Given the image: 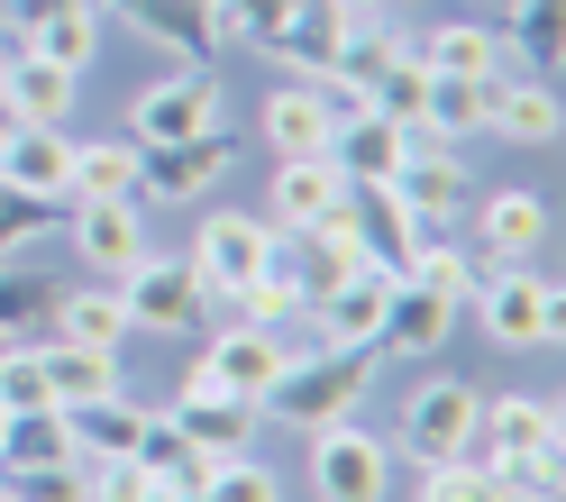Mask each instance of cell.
Wrapping results in <instances>:
<instances>
[{
    "instance_id": "4fadbf2b",
    "label": "cell",
    "mask_w": 566,
    "mask_h": 502,
    "mask_svg": "<svg viewBox=\"0 0 566 502\" xmlns=\"http://www.w3.org/2000/svg\"><path fill=\"white\" fill-rule=\"evenodd\" d=\"M394 283H402V274L366 265L357 283L321 293V302H311V347H375V338H384V302H394Z\"/></svg>"
},
{
    "instance_id": "9a60e30c",
    "label": "cell",
    "mask_w": 566,
    "mask_h": 502,
    "mask_svg": "<svg viewBox=\"0 0 566 502\" xmlns=\"http://www.w3.org/2000/svg\"><path fill=\"white\" fill-rule=\"evenodd\" d=\"M338 201H347V174H338L329 156H283L274 184H265V220L293 238V229H311V220H329Z\"/></svg>"
},
{
    "instance_id": "d4e9b609",
    "label": "cell",
    "mask_w": 566,
    "mask_h": 502,
    "mask_svg": "<svg viewBox=\"0 0 566 502\" xmlns=\"http://www.w3.org/2000/svg\"><path fill=\"white\" fill-rule=\"evenodd\" d=\"M55 338H74V347H101V356H119L128 338V311H119V283H83V293H55Z\"/></svg>"
},
{
    "instance_id": "2e32d148",
    "label": "cell",
    "mask_w": 566,
    "mask_h": 502,
    "mask_svg": "<svg viewBox=\"0 0 566 502\" xmlns=\"http://www.w3.org/2000/svg\"><path fill=\"white\" fill-rule=\"evenodd\" d=\"M484 128L512 147H557V83L539 74H484Z\"/></svg>"
},
{
    "instance_id": "d6986e66",
    "label": "cell",
    "mask_w": 566,
    "mask_h": 502,
    "mask_svg": "<svg viewBox=\"0 0 566 502\" xmlns=\"http://www.w3.org/2000/svg\"><path fill=\"white\" fill-rule=\"evenodd\" d=\"M347 229H357L366 238V257L384 265V274H402V257H411V238H420V220H411V210H402V192L394 184H347Z\"/></svg>"
},
{
    "instance_id": "6da1fadb",
    "label": "cell",
    "mask_w": 566,
    "mask_h": 502,
    "mask_svg": "<svg viewBox=\"0 0 566 502\" xmlns=\"http://www.w3.org/2000/svg\"><path fill=\"white\" fill-rule=\"evenodd\" d=\"M366 393H375V347H293V366L265 384L256 411L293 429H329V420H357Z\"/></svg>"
},
{
    "instance_id": "7402d4cb",
    "label": "cell",
    "mask_w": 566,
    "mask_h": 502,
    "mask_svg": "<svg viewBox=\"0 0 566 502\" xmlns=\"http://www.w3.org/2000/svg\"><path fill=\"white\" fill-rule=\"evenodd\" d=\"M0 111H10L19 128H64V111H74V74L46 55H19L10 74H0Z\"/></svg>"
},
{
    "instance_id": "836d02e7",
    "label": "cell",
    "mask_w": 566,
    "mask_h": 502,
    "mask_svg": "<svg viewBox=\"0 0 566 502\" xmlns=\"http://www.w3.org/2000/svg\"><path fill=\"white\" fill-rule=\"evenodd\" d=\"M55 457H83L74 411H19L10 439H0V466H55Z\"/></svg>"
},
{
    "instance_id": "f35d334b",
    "label": "cell",
    "mask_w": 566,
    "mask_h": 502,
    "mask_svg": "<svg viewBox=\"0 0 566 502\" xmlns=\"http://www.w3.org/2000/svg\"><path fill=\"white\" fill-rule=\"evenodd\" d=\"M10 484L19 502H92V466L83 457H55V466H10Z\"/></svg>"
},
{
    "instance_id": "603a6c76",
    "label": "cell",
    "mask_w": 566,
    "mask_h": 502,
    "mask_svg": "<svg viewBox=\"0 0 566 502\" xmlns=\"http://www.w3.org/2000/svg\"><path fill=\"white\" fill-rule=\"evenodd\" d=\"M448 330H457V302L420 293V283H394V302H384V338H375V347H394V356H439Z\"/></svg>"
},
{
    "instance_id": "f6af8a7d",
    "label": "cell",
    "mask_w": 566,
    "mask_h": 502,
    "mask_svg": "<svg viewBox=\"0 0 566 502\" xmlns=\"http://www.w3.org/2000/svg\"><path fill=\"white\" fill-rule=\"evenodd\" d=\"M10 64H19V46H10V38H0V74H10Z\"/></svg>"
},
{
    "instance_id": "b9f144b4",
    "label": "cell",
    "mask_w": 566,
    "mask_h": 502,
    "mask_svg": "<svg viewBox=\"0 0 566 502\" xmlns=\"http://www.w3.org/2000/svg\"><path fill=\"white\" fill-rule=\"evenodd\" d=\"M192 502H283V484H274L265 466L238 448V457H220V466H210V484H201Z\"/></svg>"
},
{
    "instance_id": "4316f807",
    "label": "cell",
    "mask_w": 566,
    "mask_h": 502,
    "mask_svg": "<svg viewBox=\"0 0 566 502\" xmlns=\"http://www.w3.org/2000/svg\"><path fill=\"white\" fill-rule=\"evenodd\" d=\"M256 128H265L274 156H329V111H321V92H311V83H283Z\"/></svg>"
},
{
    "instance_id": "4dcf8cb0",
    "label": "cell",
    "mask_w": 566,
    "mask_h": 502,
    "mask_svg": "<svg viewBox=\"0 0 566 502\" xmlns=\"http://www.w3.org/2000/svg\"><path fill=\"white\" fill-rule=\"evenodd\" d=\"M101 10H111V0H83V10L38 19V28L19 38V55H46V64H64V74H83V64L101 55Z\"/></svg>"
},
{
    "instance_id": "8992f818",
    "label": "cell",
    "mask_w": 566,
    "mask_h": 502,
    "mask_svg": "<svg viewBox=\"0 0 566 502\" xmlns=\"http://www.w3.org/2000/svg\"><path fill=\"white\" fill-rule=\"evenodd\" d=\"M201 302H210V293H201V274H192V265H174V257H156V247L119 274V311H128V330L184 338L192 320H201Z\"/></svg>"
},
{
    "instance_id": "f546056e",
    "label": "cell",
    "mask_w": 566,
    "mask_h": 502,
    "mask_svg": "<svg viewBox=\"0 0 566 502\" xmlns=\"http://www.w3.org/2000/svg\"><path fill=\"white\" fill-rule=\"evenodd\" d=\"M402 283H420V293H439V302H475L484 265L467 257V247H448L439 229H420V238H411V257H402Z\"/></svg>"
},
{
    "instance_id": "ffe728a7",
    "label": "cell",
    "mask_w": 566,
    "mask_h": 502,
    "mask_svg": "<svg viewBox=\"0 0 566 502\" xmlns=\"http://www.w3.org/2000/svg\"><path fill=\"white\" fill-rule=\"evenodd\" d=\"M411 156V128H394V119H375V111H357V119H338L329 128V165L347 174V184H394V165Z\"/></svg>"
},
{
    "instance_id": "7bdbcfd3",
    "label": "cell",
    "mask_w": 566,
    "mask_h": 502,
    "mask_svg": "<svg viewBox=\"0 0 566 502\" xmlns=\"http://www.w3.org/2000/svg\"><path fill=\"white\" fill-rule=\"evenodd\" d=\"M420 101H430V64L402 55L394 74L375 83V119H394V128H420Z\"/></svg>"
},
{
    "instance_id": "e575fe53",
    "label": "cell",
    "mask_w": 566,
    "mask_h": 502,
    "mask_svg": "<svg viewBox=\"0 0 566 502\" xmlns=\"http://www.w3.org/2000/svg\"><path fill=\"white\" fill-rule=\"evenodd\" d=\"M512 38H521V74L557 83V55H566V0H512Z\"/></svg>"
},
{
    "instance_id": "60d3db41",
    "label": "cell",
    "mask_w": 566,
    "mask_h": 502,
    "mask_svg": "<svg viewBox=\"0 0 566 502\" xmlns=\"http://www.w3.org/2000/svg\"><path fill=\"white\" fill-rule=\"evenodd\" d=\"M55 229V201H38V192H10V184H0V265H10V257H28V247H38Z\"/></svg>"
},
{
    "instance_id": "30bf717a",
    "label": "cell",
    "mask_w": 566,
    "mask_h": 502,
    "mask_svg": "<svg viewBox=\"0 0 566 502\" xmlns=\"http://www.w3.org/2000/svg\"><path fill=\"white\" fill-rule=\"evenodd\" d=\"M475 420H484V402H475V384H457V375H439V384H420V402L402 411V448H411V466H448L457 448L475 439Z\"/></svg>"
},
{
    "instance_id": "d590c367",
    "label": "cell",
    "mask_w": 566,
    "mask_h": 502,
    "mask_svg": "<svg viewBox=\"0 0 566 502\" xmlns=\"http://www.w3.org/2000/svg\"><path fill=\"white\" fill-rule=\"evenodd\" d=\"M229 320H238V330H283V320H302V283L283 274V257L256 283H238V293H229Z\"/></svg>"
},
{
    "instance_id": "ee69618b",
    "label": "cell",
    "mask_w": 566,
    "mask_h": 502,
    "mask_svg": "<svg viewBox=\"0 0 566 502\" xmlns=\"http://www.w3.org/2000/svg\"><path fill=\"white\" fill-rule=\"evenodd\" d=\"M338 10H347V19H384V10H394V0H338Z\"/></svg>"
},
{
    "instance_id": "44dd1931",
    "label": "cell",
    "mask_w": 566,
    "mask_h": 502,
    "mask_svg": "<svg viewBox=\"0 0 566 502\" xmlns=\"http://www.w3.org/2000/svg\"><path fill=\"white\" fill-rule=\"evenodd\" d=\"M119 10H128L137 38L174 46L184 64H210V55H220V19H210V0H119Z\"/></svg>"
},
{
    "instance_id": "52a82bcc",
    "label": "cell",
    "mask_w": 566,
    "mask_h": 502,
    "mask_svg": "<svg viewBox=\"0 0 566 502\" xmlns=\"http://www.w3.org/2000/svg\"><path fill=\"white\" fill-rule=\"evenodd\" d=\"M229 165H238V137L229 128L174 137V147H137V201H201Z\"/></svg>"
},
{
    "instance_id": "c3c4849f",
    "label": "cell",
    "mask_w": 566,
    "mask_h": 502,
    "mask_svg": "<svg viewBox=\"0 0 566 502\" xmlns=\"http://www.w3.org/2000/svg\"><path fill=\"white\" fill-rule=\"evenodd\" d=\"M0 502H19V493H10V484H0Z\"/></svg>"
},
{
    "instance_id": "7a4b0ae2",
    "label": "cell",
    "mask_w": 566,
    "mask_h": 502,
    "mask_svg": "<svg viewBox=\"0 0 566 502\" xmlns=\"http://www.w3.org/2000/svg\"><path fill=\"white\" fill-rule=\"evenodd\" d=\"M274 257H283V229L256 220V210H210V220L192 229V274H201L210 302H229L238 283H256Z\"/></svg>"
},
{
    "instance_id": "cb8c5ba5",
    "label": "cell",
    "mask_w": 566,
    "mask_h": 502,
    "mask_svg": "<svg viewBox=\"0 0 566 502\" xmlns=\"http://www.w3.org/2000/svg\"><path fill=\"white\" fill-rule=\"evenodd\" d=\"M430 74H467V83H484V74H503V38H493L484 19H439L430 38L411 46Z\"/></svg>"
},
{
    "instance_id": "484cf974",
    "label": "cell",
    "mask_w": 566,
    "mask_h": 502,
    "mask_svg": "<svg viewBox=\"0 0 566 502\" xmlns=\"http://www.w3.org/2000/svg\"><path fill=\"white\" fill-rule=\"evenodd\" d=\"M128 192H137V137H74L64 201H128Z\"/></svg>"
},
{
    "instance_id": "1f68e13d",
    "label": "cell",
    "mask_w": 566,
    "mask_h": 502,
    "mask_svg": "<svg viewBox=\"0 0 566 502\" xmlns=\"http://www.w3.org/2000/svg\"><path fill=\"white\" fill-rule=\"evenodd\" d=\"M420 137H439V147H467V137H484V83H467V74H430Z\"/></svg>"
},
{
    "instance_id": "83f0119b",
    "label": "cell",
    "mask_w": 566,
    "mask_h": 502,
    "mask_svg": "<svg viewBox=\"0 0 566 502\" xmlns=\"http://www.w3.org/2000/svg\"><path fill=\"white\" fill-rule=\"evenodd\" d=\"M347 28H357V19H347L338 0H302V19L283 28V46H274V64H293L302 83H311V74H329V64H338V46H347Z\"/></svg>"
},
{
    "instance_id": "3957f363",
    "label": "cell",
    "mask_w": 566,
    "mask_h": 502,
    "mask_svg": "<svg viewBox=\"0 0 566 502\" xmlns=\"http://www.w3.org/2000/svg\"><path fill=\"white\" fill-rule=\"evenodd\" d=\"M311 439V493L321 502H384L394 493V448L357 420H329V429H302Z\"/></svg>"
},
{
    "instance_id": "7dc6e473",
    "label": "cell",
    "mask_w": 566,
    "mask_h": 502,
    "mask_svg": "<svg viewBox=\"0 0 566 502\" xmlns=\"http://www.w3.org/2000/svg\"><path fill=\"white\" fill-rule=\"evenodd\" d=\"M0 439H10V411H0Z\"/></svg>"
},
{
    "instance_id": "74e56055",
    "label": "cell",
    "mask_w": 566,
    "mask_h": 502,
    "mask_svg": "<svg viewBox=\"0 0 566 502\" xmlns=\"http://www.w3.org/2000/svg\"><path fill=\"white\" fill-rule=\"evenodd\" d=\"M46 311H55V283H46V274H28V265L10 257V265H0V338H28Z\"/></svg>"
},
{
    "instance_id": "bcb514c9",
    "label": "cell",
    "mask_w": 566,
    "mask_h": 502,
    "mask_svg": "<svg viewBox=\"0 0 566 502\" xmlns=\"http://www.w3.org/2000/svg\"><path fill=\"white\" fill-rule=\"evenodd\" d=\"M10 128H19V119H10V111H0V137H10Z\"/></svg>"
},
{
    "instance_id": "5b68a950",
    "label": "cell",
    "mask_w": 566,
    "mask_h": 502,
    "mask_svg": "<svg viewBox=\"0 0 566 502\" xmlns=\"http://www.w3.org/2000/svg\"><path fill=\"white\" fill-rule=\"evenodd\" d=\"M201 128H220V74H210V64H184V74L147 83L137 111H128L137 147H174V137H201Z\"/></svg>"
},
{
    "instance_id": "8d00e7d4",
    "label": "cell",
    "mask_w": 566,
    "mask_h": 502,
    "mask_svg": "<svg viewBox=\"0 0 566 502\" xmlns=\"http://www.w3.org/2000/svg\"><path fill=\"white\" fill-rule=\"evenodd\" d=\"M0 411H55V384H46V356L28 347V338H10L0 347Z\"/></svg>"
},
{
    "instance_id": "d6a6232c",
    "label": "cell",
    "mask_w": 566,
    "mask_h": 502,
    "mask_svg": "<svg viewBox=\"0 0 566 502\" xmlns=\"http://www.w3.org/2000/svg\"><path fill=\"white\" fill-rule=\"evenodd\" d=\"M210 19H220V46H256V55H274L283 28L302 19V0H210Z\"/></svg>"
},
{
    "instance_id": "9c48e42d",
    "label": "cell",
    "mask_w": 566,
    "mask_h": 502,
    "mask_svg": "<svg viewBox=\"0 0 566 502\" xmlns=\"http://www.w3.org/2000/svg\"><path fill=\"white\" fill-rule=\"evenodd\" d=\"M375 257H366V238L347 229V210H329V220H311V229H293L283 238V274L302 283V311L321 302V293H338V283H357Z\"/></svg>"
},
{
    "instance_id": "ac0fdd59",
    "label": "cell",
    "mask_w": 566,
    "mask_h": 502,
    "mask_svg": "<svg viewBox=\"0 0 566 502\" xmlns=\"http://www.w3.org/2000/svg\"><path fill=\"white\" fill-rule=\"evenodd\" d=\"M475 229H484V247H475L484 274H493V265H530V257L548 247V201H539V192H493Z\"/></svg>"
},
{
    "instance_id": "5bb4252c",
    "label": "cell",
    "mask_w": 566,
    "mask_h": 502,
    "mask_svg": "<svg viewBox=\"0 0 566 502\" xmlns=\"http://www.w3.org/2000/svg\"><path fill=\"white\" fill-rule=\"evenodd\" d=\"M201 366H210V384H229L238 402H265V384L293 366V338H283V330H238V320H229V330L201 347Z\"/></svg>"
},
{
    "instance_id": "ba28073f",
    "label": "cell",
    "mask_w": 566,
    "mask_h": 502,
    "mask_svg": "<svg viewBox=\"0 0 566 502\" xmlns=\"http://www.w3.org/2000/svg\"><path fill=\"white\" fill-rule=\"evenodd\" d=\"M394 192L420 229H457L475 210V184H467V165H457V147H439V137H420L411 128V156L394 165Z\"/></svg>"
},
{
    "instance_id": "e0dca14e",
    "label": "cell",
    "mask_w": 566,
    "mask_h": 502,
    "mask_svg": "<svg viewBox=\"0 0 566 502\" xmlns=\"http://www.w3.org/2000/svg\"><path fill=\"white\" fill-rule=\"evenodd\" d=\"M0 184L38 192V201H64V184H74V137L64 128H10L0 137Z\"/></svg>"
},
{
    "instance_id": "7c38bea8",
    "label": "cell",
    "mask_w": 566,
    "mask_h": 502,
    "mask_svg": "<svg viewBox=\"0 0 566 502\" xmlns=\"http://www.w3.org/2000/svg\"><path fill=\"white\" fill-rule=\"evenodd\" d=\"M74 247L101 283H119L137 257H147V201H74Z\"/></svg>"
},
{
    "instance_id": "277c9868",
    "label": "cell",
    "mask_w": 566,
    "mask_h": 502,
    "mask_svg": "<svg viewBox=\"0 0 566 502\" xmlns=\"http://www.w3.org/2000/svg\"><path fill=\"white\" fill-rule=\"evenodd\" d=\"M475 311L503 347H557L566 338V311H557V274H530V265H493L475 283Z\"/></svg>"
},
{
    "instance_id": "f1b7e54d",
    "label": "cell",
    "mask_w": 566,
    "mask_h": 502,
    "mask_svg": "<svg viewBox=\"0 0 566 502\" xmlns=\"http://www.w3.org/2000/svg\"><path fill=\"white\" fill-rule=\"evenodd\" d=\"M46 384H55V411H83L101 402V393H119V356H101V347H74V338H46Z\"/></svg>"
},
{
    "instance_id": "ab89813d",
    "label": "cell",
    "mask_w": 566,
    "mask_h": 502,
    "mask_svg": "<svg viewBox=\"0 0 566 502\" xmlns=\"http://www.w3.org/2000/svg\"><path fill=\"white\" fill-rule=\"evenodd\" d=\"M420 502H512V484L467 466V457H448V466H420Z\"/></svg>"
},
{
    "instance_id": "8fae6325",
    "label": "cell",
    "mask_w": 566,
    "mask_h": 502,
    "mask_svg": "<svg viewBox=\"0 0 566 502\" xmlns=\"http://www.w3.org/2000/svg\"><path fill=\"white\" fill-rule=\"evenodd\" d=\"M165 420L184 429L192 448H210V457H238L247 439H256V402H238L229 384H210V366L184 375V393H174V411H165Z\"/></svg>"
}]
</instances>
